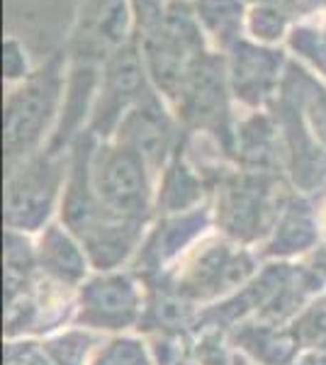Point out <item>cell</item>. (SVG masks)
<instances>
[{"instance_id":"2e32d148","label":"cell","mask_w":326,"mask_h":365,"mask_svg":"<svg viewBox=\"0 0 326 365\" xmlns=\"http://www.w3.org/2000/svg\"><path fill=\"white\" fill-rule=\"evenodd\" d=\"M302 15H310L314 10H326V0H300Z\"/></svg>"},{"instance_id":"7c38bea8","label":"cell","mask_w":326,"mask_h":365,"mask_svg":"<svg viewBox=\"0 0 326 365\" xmlns=\"http://www.w3.org/2000/svg\"><path fill=\"white\" fill-rule=\"evenodd\" d=\"M287 46L300 58H305L314 71L326 76V29L324 27L297 25V22H295L287 34Z\"/></svg>"},{"instance_id":"277c9868","label":"cell","mask_w":326,"mask_h":365,"mask_svg":"<svg viewBox=\"0 0 326 365\" xmlns=\"http://www.w3.org/2000/svg\"><path fill=\"white\" fill-rule=\"evenodd\" d=\"M132 22L134 15L129 0H83L68 44L71 58L103 66L108 56L134 39Z\"/></svg>"},{"instance_id":"3957f363","label":"cell","mask_w":326,"mask_h":365,"mask_svg":"<svg viewBox=\"0 0 326 365\" xmlns=\"http://www.w3.org/2000/svg\"><path fill=\"white\" fill-rule=\"evenodd\" d=\"M149 73L141 56L139 37L129 39L103 63L98 83V103L93 110V132L110 134V129L122 122V115L129 113L141 98L151 93Z\"/></svg>"},{"instance_id":"7a4b0ae2","label":"cell","mask_w":326,"mask_h":365,"mask_svg":"<svg viewBox=\"0 0 326 365\" xmlns=\"http://www.w3.org/2000/svg\"><path fill=\"white\" fill-rule=\"evenodd\" d=\"M68 51H56L41 68L32 71L10 93L5 105V151L8 161L25 156L39 141L41 132L56 113L63 88V58Z\"/></svg>"},{"instance_id":"30bf717a","label":"cell","mask_w":326,"mask_h":365,"mask_svg":"<svg viewBox=\"0 0 326 365\" xmlns=\"http://www.w3.org/2000/svg\"><path fill=\"white\" fill-rule=\"evenodd\" d=\"M56 166H51L46 158H37L22 173L10 178L8 187V205L10 212H37L49 205V197L56 187Z\"/></svg>"},{"instance_id":"e0dca14e","label":"cell","mask_w":326,"mask_h":365,"mask_svg":"<svg viewBox=\"0 0 326 365\" xmlns=\"http://www.w3.org/2000/svg\"><path fill=\"white\" fill-rule=\"evenodd\" d=\"M324 29H326V22H324Z\"/></svg>"},{"instance_id":"9a60e30c","label":"cell","mask_w":326,"mask_h":365,"mask_svg":"<svg viewBox=\"0 0 326 365\" xmlns=\"http://www.w3.org/2000/svg\"><path fill=\"white\" fill-rule=\"evenodd\" d=\"M246 5H251V8H263V5H268V8H285L290 13L295 15H302V5L300 0H244Z\"/></svg>"},{"instance_id":"9c48e42d","label":"cell","mask_w":326,"mask_h":365,"mask_svg":"<svg viewBox=\"0 0 326 365\" xmlns=\"http://www.w3.org/2000/svg\"><path fill=\"white\" fill-rule=\"evenodd\" d=\"M193 10L205 37L222 49V54L244 39L248 17L244 0H193Z\"/></svg>"},{"instance_id":"ba28073f","label":"cell","mask_w":326,"mask_h":365,"mask_svg":"<svg viewBox=\"0 0 326 365\" xmlns=\"http://www.w3.org/2000/svg\"><path fill=\"white\" fill-rule=\"evenodd\" d=\"M144 158L136 151L120 146V149H108L105 156H100L98 187L100 195L110 200L117 207H139L146 197V180H144Z\"/></svg>"},{"instance_id":"4fadbf2b","label":"cell","mask_w":326,"mask_h":365,"mask_svg":"<svg viewBox=\"0 0 326 365\" xmlns=\"http://www.w3.org/2000/svg\"><path fill=\"white\" fill-rule=\"evenodd\" d=\"M168 3L170 0H129V8H132L134 15V32L141 34L153 25H158L165 10H168Z\"/></svg>"},{"instance_id":"8992f818","label":"cell","mask_w":326,"mask_h":365,"mask_svg":"<svg viewBox=\"0 0 326 365\" xmlns=\"http://www.w3.org/2000/svg\"><path fill=\"white\" fill-rule=\"evenodd\" d=\"M224 54L231 93L246 105L265 103L285 78L287 63L280 49L239 39Z\"/></svg>"},{"instance_id":"5bb4252c","label":"cell","mask_w":326,"mask_h":365,"mask_svg":"<svg viewBox=\"0 0 326 365\" xmlns=\"http://www.w3.org/2000/svg\"><path fill=\"white\" fill-rule=\"evenodd\" d=\"M3 71L8 81H25L29 76V63L25 56V49L17 39L8 37L3 42Z\"/></svg>"},{"instance_id":"52a82bcc","label":"cell","mask_w":326,"mask_h":365,"mask_svg":"<svg viewBox=\"0 0 326 365\" xmlns=\"http://www.w3.org/2000/svg\"><path fill=\"white\" fill-rule=\"evenodd\" d=\"M120 141L149 163H161L168 154L173 141V122L153 91L122 117Z\"/></svg>"},{"instance_id":"6da1fadb","label":"cell","mask_w":326,"mask_h":365,"mask_svg":"<svg viewBox=\"0 0 326 365\" xmlns=\"http://www.w3.org/2000/svg\"><path fill=\"white\" fill-rule=\"evenodd\" d=\"M149 78L168 98H178L183 83L207 54V37L188 0H170L158 25L136 34Z\"/></svg>"},{"instance_id":"5b68a950","label":"cell","mask_w":326,"mask_h":365,"mask_svg":"<svg viewBox=\"0 0 326 365\" xmlns=\"http://www.w3.org/2000/svg\"><path fill=\"white\" fill-rule=\"evenodd\" d=\"M227 98V58L219 56V51H207L183 83L175 103L183 120L193 122L198 127L224 129V120H227L229 113Z\"/></svg>"},{"instance_id":"8fae6325","label":"cell","mask_w":326,"mask_h":365,"mask_svg":"<svg viewBox=\"0 0 326 365\" xmlns=\"http://www.w3.org/2000/svg\"><path fill=\"white\" fill-rule=\"evenodd\" d=\"M295 13H290L285 8H251L246 17V32L256 44L272 46L277 44L282 37H287L290 29L295 25Z\"/></svg>"}]
</instances>
